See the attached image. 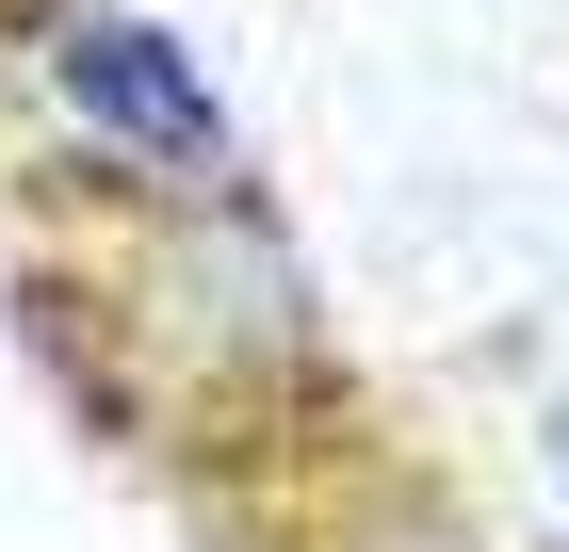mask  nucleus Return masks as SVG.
Segmentation results:
<instances>
[{
  "instance_id": "nucleus-1",
  "label": "nucleus",
  "mask_w": 569,
  "mask_h": 552,
  "mask_svg": "<svg viewBox=\"0 0 569 552\" xmlns=\"http://www.w3.org/2000/svg\"><path fill=\"white\" fill-rule=\"evenodd\" d=\"M66 98H82L114 147H147V163H212V98H196V66H179L163 33H131V17H82V33H66Z\"/></svg>"
}]
</instances>
